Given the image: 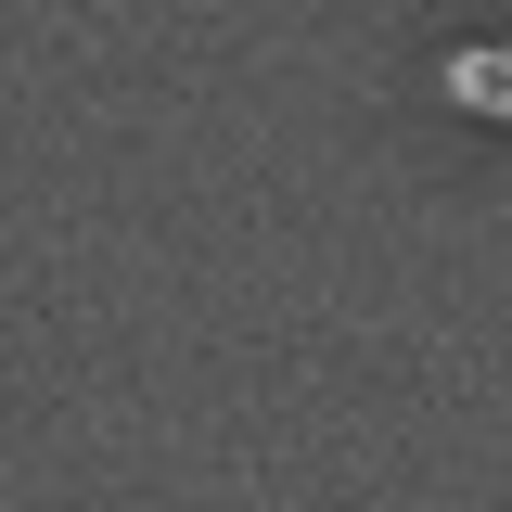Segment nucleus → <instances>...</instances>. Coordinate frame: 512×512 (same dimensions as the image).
<instances>
[{
  "instance_id": "f257e3e1",
  "label": "nucleus",
  "mask_w": 512,
  "mask_h": 512,
  "mask_svg": "<svg viewBox=\"0 0 512 512\" xmlns=\"http://www.w3.org/2000/svg\"><path fill=\"white\" fill-rule=\"evenodd\" d=\"M448 90H461L474 116H512V52H461V64H448Z\"/></svg>"
}]
</instances>
